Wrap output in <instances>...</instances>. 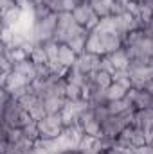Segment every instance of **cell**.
Segmentation results:
<instances>
[{
	"mask_svg": "<svg viewBox=\"0 0 153 154\" xmlns=\"http://www.w3.org/2000/svg\"><path fill=\"white\" fill-rule=\"evenodd\" d=\"M34 118L31 113L13 97L7 104L2 106V125H9V127H25L27 124H31Z\"/></svg>",
	"mask_w": 153,
	"mask_h": 154,
	"instance_id": "cell-1",
	"label": "cell"
},
{
	"mask_svg": "<svg viewBox=\"0 0 153 154\" xmlns=\"http://www.w3.org/2000/svg\"><path fill=\"white\" fill-rule=\"evenodd\" d=\"M74 23H76V20H74L72 13H69V11L58 13V29H63V31H67V29H69V27H72Z\"/></svg>",
	"mask_w": 153,
	"mask_h": 154,
	"instance_id": "cell-23",
	"label": "cell"
},
{
	"mask_svg": "<svg viewBox=\"0 0 153 154\" xmlns=\"http://www.w3.org/2000/svg\"><path fill=\"white\" fill-rule=\"evenodd\" d=\"M101 57L103 56H96V54H90V52H83L77 56L76 66L79 72L83 74H94L97 70H101Z\"/></svg>",
	"mask_w": 153,
	"mask_h": 154,
	"instance_id": "cell-3",
	"label": "cell"
},
{
	"mask_svg": "<svg viewBox=\"0 0 153 154\" xmlns=\"http://www.w3.org/2000/svg\"><path fill=\"white\" fill-rule=\"evenodd\" d=\"M106 56L110 57V61H112V65H114L115 70H128V66H130V57H128L124 47L119 48V50H115V52H112V54H106Z\"/></svg>",
	"mask_w": 153,
	"mask_h": 154,
	"instance_id": "cell-13",
	"label": "cell"
},
{
	"mask_svg": "<svg viewBox=\"0 0 153 154\" xmlns=\"http://www.w3.org/2000/svg\"><path fill=\"white\" fill-rule=\"evenodd\" d=\"M29 59H31L34 65L49 63V57H47V52H45L43 43H36V45H34V48H33V50H31V54H29Z\"/></svg>",
	"mask_w": 153,
	"mask_h": 154,
	"instance_id": "cell-20",
	"label": "cell"
},
{
	"mask_svg": "<svg viewBox=\"0 0 153 154\" xmlns=\"http://www.w3.org/2000/svg\"><path fill=\"white\" fill-rule=\"evenodd\" d=\"M40 131V138H58L63 129H65V122L61 113H54V115H47L36 122Z\"/></svg>",
	"mask_w": 153,
	"mask_h": 154,
	"instance_id": "cell-2",
	"label": "cell"
},
{
	"mask_svg": "<svg viewBox=\"0 0 153 154\" xmlns=\"http://www.w3.org/2000/svg\"><path fill=\"white\" fill-rule=\"evenodd\" d=\"M139 7H146V9H151L153 11V0H135Z\"/></svg>",
	"mask_w": 153,
	"mask_h": 154,
	"instance_id": "cell-33",
	"label": "cell"
},
{
	"mask_svg": "<svg viewBox=\"0 0 153 154\" xmlns=\"http://www.w3.org/2000/svg\"><path fill=\"white\" fill-rule=\"evenodd\" d=\"M33 13H34V18H36V20H43V18L49 16L52 11H50V7H49L47 4H36L34 9H33Z\"/></svg>",
	"mask_w": 153,
	"mask_h": 154,
	"instance_id": "cell-29",
	"label": "cell"
},
{
	"mask_svg": "<svg viewBox=\"0 0 153 154\" xmlns=\"http://www.w3.org/2000/svg\"><path fill=\"white\" fill-rule=\"evenodd\" d=\"M22 133H24L25 138L36 142V140L40 138V131H38V124H36V120H33L31 124H27L25 127H22Z\"/></svg>",
	"mask_w": 153,
	"mask_h": 154,
	"instance_id": "cell-27",
	"label": "cell"
},
{
	"mask_svg": "<svg viewBox=\"0 0 153 154\" xmlns=\"http://www.w3.org/2000/svg\"><path fill=\"white\" fill-rule=\"evenodd\" d=\"M126 93H128V88H124V86L119 84V82H112V84L106 88V99H108V102H110V100L124 99Z\"/></svg>",
	"mask_w": 153,
	"mask_h": 154,
	"instance_id": "cell-17",
	"label": "cell"
},
{
	"mask_svg": "<svg viewBox=\"0 0 153 154\" xmlns=\"http://www.w3.org/2000/svg\"><path fill=\"white\" fill-rule=\"evenodd\" d=\"M47 5L50 7L52 13H63V0H49Z\"/></svg>",
	"mask_w": 153,
	"mask_h": 154,
	"instance_id": "cell-31",
	"label": "cell"
},
{
	"mask_svg": "<svg viewBox=\"0 0 153 154\" xmlns=\"http://www.w3.org/2000/svg\"><path fill=\"white\" fill-rule=\"evenodd\" d=\"M15 72L22 74V75L27 79L29 84L38 77V74H36V65H34L31 59H25V61H22V63H16V65H15Z\"/></svg>",
	"mask_w": 153,
	"mask_h": 154,
	"instance_id": "cell-12",
	"label": "cell"
},
{
	"mask_svg": "<svg viewBox=\"0 0 153 154\" xmlns=\"http://www.w3.org/2000/svg\"><path fill=\"white\" fill-rule=\"evenodd\" d=\"M99 39H101V47L105 50V56L106 54H112L115 50L122 48V38L117 34V32H112V34H99Z\"/></svg>",
	"mask_w": 153,
	"mask_h": 154,
	"instance_id": "cell-7",
	"label": "cell"
},
{
	"mask_svg": "<svg viewBox=\"0 0 153 154\" xmlns=\"http://www.w3.org/2000/svg\"><path fill=\"white\" fill-rule=\"evenodd\" d=\"M92 111H94V118H96V120H99L101 124H103V122H105V120H106L108 116H112V115H110V111H108V106H106V104L96 106V108H94Z\"/></svg>",
	"mask_w": 153,
	"mask_h": 154,
	"instance_id": "cell-28",
	"label": "cell"
},
{
	"mask_svg": "<svg viewBox=\"0 0 153 154\" xmlns=\"http://www.w3.org/2000/svg\"><path fill=\"white\" fill-rule=\"evenodd\" d=\"M79 4V0H63V11H69L72 13L76 9V5Z\"/></svg>",
	"mask_w": 153,
	"mask_h": 154,
	"instance_id": "cell-32",
	"label": "cell"
},
{
	"mask_svg": "<svg viewBox=\"0 0 153 154\" xmlns=\"http://www.w3.org/2000/svg\"><path fill=\"white\" fill-rule=\"evenodd\" d=\"M67 104V99L65 97H58V95H49L43 99V106H45V111L47 115H54V113H61L63 108Z\"/></svg>",
	"mask_w": 153,
	"mask_h": 154,
	"instance_id": "cell-10",
	"label": "cell"
},
{
	"mask_svg": "<svg viewBox=\"0 0 153 154\" xmlns=\"http://www.w3.org/2000/svg\"><path fill=\"white\" fill-rule=\"evenodd\" d=\"M151 41H153V38H151Z\"/></svg>",
	"mask_w": 153,
	"mask_h": 154,
	"instance_id": "cell-35",
	"label": "cell"
},
{
	"mask_svg": "<svg viewBox=\"0 0 153 154\" xmlns=\"http://www.w3.org/2000/svg\"><path fill=\"white\" fill-rule=\"evenodd\" d=\"M144 38H146V32H144V29L132 31V32H128V34L122 38V47H133V45H137L139 41H142Z\"/></svg>",
	"mask_w": 153,
	"mask_h": 154,
	"instance_id": "cell-22",
	"label": "cell"
},
{
	"mask_svg": "<svg viewBox=\"0 0 153 154\" xmlns=\"http://www.w3.org/2000/svg\"><path fill=\"white\" fill-rule=\"evenodd\" d=\"M88 36H90V32H83V34L76 36L74 39H70L67 45H69V47L76 52L77 56H79V54L86 52V39H88Z\"/></svg>",
	"mask_w": 153,
	"mask_h": 154,
	"instance_id": "cell-21",
	"label": "cell"
},
{
	"mask_svg": "<svg viewBox=\"0 0 153 154\" xmlns=\"http://www.w3.org/2000/svg\"><path fill=\"white\" fill-rule=\"evenodd\" d=\"M126 97L132 99L133 106L137 109H153V93L150 90H135V88H130Z\"/></svg>",
	"mask_w": 153,
	"mask_h": 154,
	"instance_id": "cell-4",
	"label": "cell"
},
{
	"mask_svg": "<svg viewBox=\"0 0 153 154\" xmlns=\"http://www.w3.org/2000/svg\"><path fill=\"white\" fill-rule=\"evenodd\" d=\"M112 4H114V0H92V2H90L92 11H94L99 18L112 16Z\"/></svg>",
	"mask_w": 153,
	"mask_h": 154,
	"instance_id": "cell-15",
	"label": "cell"
},
{
	"mask_svg": "<svg viewBox=\"0 0 153 154\" xmlns=\"http://www.w3.org/2000/svg\"><path fill=\"white\" fill-rule=\"evenodd\" d=\"M65 99L67 100H81L83 99V90L77 84H67V91H65Z\"/></svg>",
	"mask_w": 153,
	"mask_h": 154,
	"instance_id": "cell-26",
	"label": "cell"
},
{
	"mask_svg": "<svg viewBox=\"0 0 153 154\" xmlns=\"http://www.w3.org/2000/svg\"><path fill=\"white\" fill-rule=\"evenodd\" d=\"M22 18V7L16 5L5 13H2V29H15Z\"/></svg>",
	"mask_w": 153,
	"mask_h": 154,
	"instance_id": "cell-11",
	"label": "cell"
},
{
	"mask_svg": "<svg viewBox=\"0 0 153 154\" xmlns=\"http://www.w3.org/2000/svg\"><path fill=\"white\" fill-rule=\"evenodd\" d=\"M96 34H112L117 32V22H115V16H106V18H101L97 27L94 29Z\"/></svg>",
	"mask_w": 153,
	"mask_h": 154,
	"instance_id": "cell-16",
	"label": "cell"
},
{
	"mask_svg": "<svg viewBox=\"0 0 153 154\" xmlns=\"http://www.w3.org/2000/svg\"><path fill=\"white\" fill-rule=\"evenodd\" d=\"M77 61V54L67 45V43H61L60 45V50H58V63L65 68H72Z\"/></svg>",
	"mask_w": 153,
	"mask_h": 154,
	"instance_id": "cell-8",
	"label": "cell"
},
{
	"mask_svg": "<svg viewBox=\"0 0 153 154\" xmlns=\"http://www.w3.org/2000/svg\"><path fill=\"white\" fill-rule=\"evenodd\" d=\"M96 140H97V138H92V136H88V134H83V138H81V142H79L77 149H79L81 152H85V154H94Z\"/></svg>",
	"mask_w": 153,
	"mask_h": 154,
	"instance_id": "cell-25",
	"label": "cell"
},
{
	"mask_svg": "<svg viewBox=\"0 0 153 154\" xmlns=\"http://www.w3.org/2000/svg\"><path fill=\"white\" fill-rule=\"evenodd\" d=\"M86 52L96 54V56H105V50H103V47H101L99 34L90 32V36H88V39H86Z\"/></svg>",
	"mask_w": 153,
	"mask_h": 154,
	"instance_id": "cell-19",
	"label": "cell"
},
{
	"mask_svg": "<svg viewBox=\"0 0 153 154\" xmlns=\"http://www.w3.org/2000/svg\"><path fill=\"white\" fill-rule=\"evenodd\" d=\"M92 14H94V11H92L90 2H81V4H77L76 9L72 11V16H74V20H76V23L81 25V27H86V23H88V20H90Z\"/></svg>",
	"mask_w": 153,
	"mask_h": 154,
	"instance_id": "cell-9",
	"label": "cell"
},
{
	"mask_svg": "<svg viewBox=\"0 0 153 154\" xmlns=\"http://www.w3.org/2000/svg\"><path fill=\"white\" fill-rule=\"evenodd\" d=\"M90 79H92V82H96V84H97L99 88H103V90H106V88L114 82L112 74H108V72H105V70H97V72L90 74Z\"/></svg>",
	"mask_w": 153,
	"mask_h": 154,
	"instance_id": "cell-18",
	"label": "cell"
},
{
	"mask_svg": "<svg viewBox=\"0 0 153 154\" xmlns=\"http://www.w3.org/2000/svg\"><path fill=\"white\" fill-rule=\"evenodd\" d=\"M43 47H45V52H47L49 63H58V50H60V43H56L54 39H50V41H45V43H43Z\"/></svg>",
	"mask_w": 153,
	"mask_h": 154,
	"instance_id": "cell-24",
	"label": "cell"
},
{
	"mask_svg": "<svg viewBox=\"0 0 153 154\" xmlns=\"http://www.w3.org/2000/svg\"><path fill=\"white\" fill-rule=\"evenodd\" d=\"M128 72H130L132 88H135V90H146L148 84L153 81V72H151L150 66L139 68V70H128Z\"/></svg>",
	"mask_w": 153,
	"mask_h": 154,
	"instance_id": "cell-6",
	"label": "cell"
},
{
	"mask_svg": "<svg viewBox=\"0 0 153 154\" xmlns=\"http://www.w3.org/2000/svg\"><path fill=\"white\" fill-rule=\"evenodd\" d=\"M101 127H103V136H101V138L117 140V136L121 134V131H122L124 127H128V125L122 122V118L119 115H112L101 124Z\"/></svg>",
	"mask_w": 153,
	"mask_h": 154,
	"instance_id": "cell-5",
	"label": "cell"
},
{
	"mask_svg": "<svg viewBox=\"0 0 153 154\" xmlns=\"http://www.w3.org/2000/svg\"><path fill=\"white\" fill-rule=\"evenodd\" d=\"M106 106H108L110 115H121V113H124V111L135 108L130 97H124V99H119V100H110Z\"/></svg>",
	"mask_w": 153,
	"mask_h": 154,
	"instance_id": "cell-14",
	"label": "cell"
},
{
	"mask_svg": "<svg viewBox=\"0 0 153 154\" xmlns=\"http://www.w3.org/2000/svg\"><path fill=\"white\" fill-rule=\"evenodd\" d=\"M146 90H150V91H151V93H153V81H151V82H150V84H148V88H146Z\"/></svg>",
	"mask_w": 153,
	"mask_h": 154,
	"instance_id": "cell-34",
	"label": "cell"
},
{
	"mask_svg": "<svg viewBox=\"0 0 153 154\" xmlns=\"http://www.w3.org/2000/svg\"><path fill=\"white\" fill-rule=\"evenodd\" d=\"M101 70H105V72H108V74H114L115 72L114 65H112V61H110L108 56H103V57H101Z\"/></svg>",
	"mask_w": 153,
	"mask_h": 154,
	"instance_id": "cell-30",
	"label": "cell"
}]
</instances>
